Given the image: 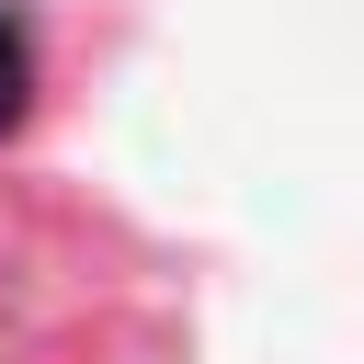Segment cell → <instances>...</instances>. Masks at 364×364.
Segmentation results:
<instances>
[{
	"instance_id": "1",
	"label": "cell",
	"mask_w": 364,
	"mask_h": 364,
	"mask_svg": "<svg viewBox=\"0 0 364 364\" xmlns=\"http://www.w3.org/2000/svg\"><path fill=\"white\" fill-rule=\"evenodd\" d=\"M23 102H34V23L23 0H0V125H23Z\"/></svg>"
}]
</instances>
